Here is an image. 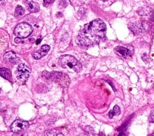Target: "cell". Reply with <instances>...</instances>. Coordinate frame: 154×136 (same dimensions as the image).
I'll return each instance as SVG.
<instances>
[{"mask_svg":"<svg viewBox=\"0 0 154 136\" xmlns=\"http://www.w3.org/2000/svg\"><path fill=\"white\" fill-rule=\"evenodd\" d=\"M0 75L1 76L9 80H11L12 78V73L11 71L7 68H2L0 69Z\"/></svg>","mask_w":154,"mask_h":136,"instance_id":"30bf717a","label":"cell"},{"mask_svg":"<svg viewBox=\"0 0 154 136\" xmlns=\"http://www.w3.org/2000/svg\"><path fill=\"white\" fill-rule=\"evenodd\" d=\"M29 127V124L21 119L16 120L11 125V130L15 134H18Z\"/></svg>","mask_w":154,"mask_h":136,"instance_id":"5b68a950","label":"cell"},{"mask_svg":"<svg viewBox=\"0 0 154 136\" xmlns=\"http://www.w3.org/2000/svg\"><path fill=\"white\" fill-rule=\"evenodd\" d=\"M41 41V39H39V40H38L37 41V42H36V44H39V43H40V41Z\"/></svg>","mask_w":154,"mask_h":136,"instance_id":"ac0fdd59","label":"cell"},{"mask_svg":"<svg viewBox=\"0 0 154 136\" xmlns=\"http://www.w3.org/2000/svg\"><path fill=\"white\" fill-rule=\"evenodd\" d=\"M50 50V46L48 45H43L39 51L33 53V57L35 59H40L45 55H47Z\"/></svg>","mask_w":154,"mask_h":136,"instance_id":"52a82bcc","label":"cell"},{"mask_svg":"<svg viewBox=\"0 0 154 136\" xmlns=\"http://www.w3.org/2000/svg\"><path fill=\"white\" fill-rule=\"evenodd\" d=\"M40 10V6L39 4L35 2H30L28 5V10L32 13H35Z\"/></svg>","mask_w":154,"mask_h":136,"instance_id":"8fae6325","label":"cell"},{"mask_svg":"<svg viewBox=\"0 0 154 136\" xmlns=\"http://www.w3.org/2000/svg\"><path fill=\"white\" fill-rule=\"evenodd\" d=\"M130 29L131 31L134 34H138L140 33H142L143 26L140 23H134L131 25L130 26Z\"/></svg>","mask_w":154,"mask_h":136,"instance_id":"9c48e42d","label":"cell"},{"mask_svg":"<svg viewBox=\"0 0 154 136\" xmlns=\"http://www.w3.org/2000/svg\"><path fill=\"white\" fill-rule=\"evenodd\" d=\"M0 1H1V0H0Z\"/></svg>","mask_w":154,"mask_h":136,"instance_id":"603a6c76","label":"cell"},{"mask_svg":"<svg viewBox=\"0 0 154 136\" xmlns=\"http://www.w3.org/2000/svg\"><path fill=\"white\" fill-rule=\"evenodd\" d=\"M33 31V28L28 23L22 22L18 24L14 30V34L17 37L24 38L28 37Z\"/></svg>","mask_w":154,"mask_h":136,"instance_id":"3957f363","label":"cell"},{"mask_svg":"<svg viewBox=\"0 0 154 136\" xmlns=\"http://www.w3.org/2000/svg\"><path fill=\"white\" fill-rule=\"evenodd\" d=\"M149 120L151 123H154V109L150 112L149 117Z\"/></svg>","mask_w":154,"mask_h":136,"instance_id":"9a60e30c","label":"cell"},{"mask_svg":"<svg viewBox=\"0 0 154 136\" xmlns=\"http://www.w3.org/2000/svg\"><path fill=\"white\" fill-rule=\"evenodd\" d=\"M0 111H1V108H0Z\"/></svg>","mask_w":154,"mask_h":136,"instance_id":"7402d4cb","label":"cell"},{"mask_svg":"<svg viewBox=\"0 0 154 136\" xmlns=\"http://www.w3.org/2000/svg\"><path fill=\"white\" fill-rule=\"evenodd\" d=\"M61 66L69 71L80 72L82 68V65L75 57L66 55L61 56L60 60Z\"/></svg>","mask_w":154,"mask_h":136,"instance_id":"7a4b0ae2","label":"cell"},{"mask_svg":"<svg viewBox=\"0 0 154 136\" xmlns=\"http://www.w3.org/2000/svg\"><path fill=\"white\" fill-rule=\"evenodd\" d=\"M120 114V109L117 105H114L113 110L109 112V117L110 119L113 118L115 116H117Z\"/></svg>","mask_w":154,"mask_h":136,"instance_id":"7c38bea8","label":"cell"},{"mask_svg":"<svg viewBox=\"0 0 154 136\" xmlns=\"http://www.w3.org/2000/svg\"><path fill=\"white\" fill-rule=\"evenodd\" d=\"M54 1H55V0H43L44 3L45 4H47V5L50 4L52 3H53Z\"/></svg>","mask_w":154,"mask_h":136,"instance_id":"e0dca14e","label":"cell"},{"mask_svg":"<svg viewBox=\"0 0 154 136\" xmlns=\"http://www.w3.org/2000/svg\"><path fill=\"white\" fill-rule=\"evenodd\" d=\"M24 13L25 10L24 8L21 6H18L16 8V10H15V13H16L17 16H22Z\"/></svg>","mask_w":154,"mask_h":136,"instance_id":"5bb4252c","label":"cell"},{"mask_svg":"<svg viewBox=\"0 0 154 136\" xmlns=\"http://www.w3.org/2000/svg\"><path fill=\"white\" fill-rule=\"evenodd\" d=\"M151 8L149 7H143L138 9L137 13L139 15H141V16H146V15L149 14L151 12Z\"/></svg>","mask_w":154,"mask_h":136,"instance_id":"4fadbf2b","label":"cell"},{"mask_svg":"<svg viewBox=\"0 0 154 136\" xmlns=\"http://www.w3.org/2000/svg\"><path fill=\"white\" fill-rule=\"evenodd\" d=\"M154 135V133H153V134H152V135Z\"/></svg>","mask_w":154,"mask_h":136,"instance_id":"44dd1931","label":"cell"},{"mask_svg":"<svg viewBox=\"0 0 154 136\" xmlns=\"http://www.w3.org/2000/svg\"><path fill=\"white\" fill-rule=\"evenodd\" d=\"M4 59L6 62L13 64H17L19 61V58L12 51L6 53L4 55Z\"/></svg>","mask_w":154,"mask_h":136,"instance_id":"ba28073f","label":"cell"},{"mask_svg":"<svg viewBox=\"0 0 154 136\" xmlns=\"http://www.w3.org/2000/svg\"><path fill=\"white\" fill-rule=\"evenodd\" d=\"M102 1H106L107 0H102Z\"/></svg>","mask_w":154,"mask_h":136,"instance_id":"d6986e66","label":"cell"},{"mask_svg":"<svg viewBox=\"0 0 154 136\" xmlns=\"http://www.w3.org/2000/svg\"><path fill=\"white\" fill-rule=\"evenodd\" d=\"M30 74V68L24 64H21L19 65L17 68V77L21 82L26 81Z\"/></svg>","mask_w":154,"mask_h":136,"instance_id":"277c9868","label":"cell"},{"mask_svg":"<svg viewBox=\"0 0 154 136\" xmlns=\"http://www.w3.org/2000/svg\"><path fill=\"white\" fill-rule=\"evenodd\" d=\"M115 53L119 56L127 58L128 56H131L133 54V49H131L130 48H125L123 46H117L115 49Z\"/></svg>","mask_w":154,"mask_h":136,"instance_id":"8992f818","label":"cell"},{"mask_svg":"<svg viewBox=\"0 0 154 136\" xmlns=\"http://www.w3.org/2000/svg\"><path fill=\"white\" fill-rule=\"evenodd\" d=\"M14 42L16 43H23L24 41L22 40V39L21 38L17 37L14 39Z\"/></svg>","mask_w":154,"mask_h":136,"instance_id":"2e32d148","label":"cell"},{"mask_svg":"<svg viewBox=\"0 0 154 136\" xmlns=\"http://www.w3.org/2000/svg\"><path fill=\"white\" fill-rule=\"evenodd\" d=\"M106 25L97 19L86 25L80 31L76 42L82 47H90L99 44L105 38Z\"/></svg>","mask_w":154,"mask_h":136,"instance_id":"6da1fadb","label":"cell"},{"mask_svg":"<svg viewBox=\"0 0 154 136\" xmlns=\"http://www.w3.org/2000/svg\"><path fill=\"white\" fill-rule=\"evenodd\" d=\"M1 88H0V93H1Z\"/></svg>","mask_w":154,"mask_h":136,"instance_id":"ffe728a7","label":"cell"}]
</instances>
